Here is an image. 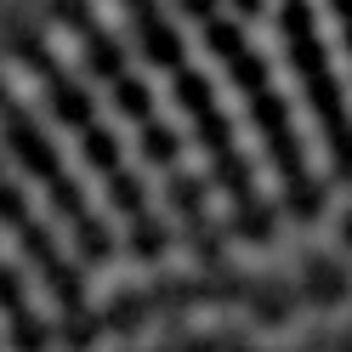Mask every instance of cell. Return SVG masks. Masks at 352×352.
<instances>
[{
    "label": "cell",
    "mask_w": 352,
    "mask_h": 352,
    "mask_svg": "<svg viewBox=\"0 0 352 352\" xmlns=\"http://www.w3.org/2000/svg\"><path fill=\"white\" fill-rule=\"evenodd\" d=\"M205 40H210V52L228 63V74L239 80V91H245V102H250V120L261 125V137H267V153L278 160L284 205H290L296 216H318L324 188L313 182V170H307V160H301V142H296V131H290V108H284L278 85L267 80V63L256 57V46L245 40V29L228 23V17H210V23H205Z\"/></svg>",
    "instance_id": "6da1fadb"
},
{
    "label": "cell",
    "mask_w": 352,
    "mask_h": 352,
    "mask_svg": "<svg viewBox=\"0 0 352 352\" xmlns=\"http://www.w3.org/2000/svg\"><path fill=\"white\" fill-rule=\"evenodd\" d=\"M0 131H6V148L17 153V165H23L29 176H40V182H46L57 216H63V222L74 228V239H80V256H85V261H102L108 250H114V245H108V228L97 222V210L85 205V193L74 188V176L63 170L52 137H46V131H40V125L23 114V108H17V102H12L6 85H0Z\"/></svg>",
    "instance_id": "7a4b0ae2"
},
{
    "label": "cell",
    "mask_w": 352,
    "mask_h": 352,
    "mask_svg": "<svg viewBox=\"0 0 352 352\" xmlns=\"http://www.w3.org/2000/svg\"><path fill=\"white\" fill-rule=\"evenodd\" d=\"M278 29H284V52H290V69L301 80L307 102H313V114L324 120V142L336 153V170L352 176V114H346V97L336 74H329V52L318 40V23H313V6L307 0H284L278 6Z\"/></svg>",
    "instance_id": "3957f363"
},
{
    "label": "cell",
    "mask_w": 352,
    "mask_h": 352,
    "mask_svg": "<svg viewBox=\"0 0 352 352\" xmlns=\"http://www.w3.org/2000/svg\"><path fill=\"white\" fill-rule=\"evenodd\" d=\"M0 222H6L17 239H23V250H29V261L40 273H46V284H52V296L63 301V313H69V324H80V341L91 336L85 329V313H80V278H74V267L63 261V250H57V239L46 233V222L23 205V193H17V182L6 170H0Z\"/></svg>",
    "instance_id": "277c9868"
},
{
    "label": "cell",
    "mask_w": 352,
    "mask_h": 352,
    "mask_svg": "<svg viewBox=\"0 0 352 352\" xmlns=\"http://www.w3.org/2000/svg\"><path fill=\"white\" fill-rule=\"evenodd\" d=\"M125 17H131V29H137V46H142V57L153 63V69H170V74H182V69H188V63H182V34L165 23L160 0H125Z\"/></svg>",
    "instance_id": "5b68a950"
},
{
    "label": "cell",
    "mask_w": 352,
    "mask_h": 352,
    "mask_svg": "<svg viewBox=\"0 0 352 352\" xmlns=\"http://www.w3.org/2000/svg\"><path fill=\"white\" fill-rule=\"evenodd\" d=\"M40 80H46V97H52V108H57L63 125H74V131L97 125V108H91V97H85V85L74 74H63L52 57H40Z\"/></svg>",
    "instance_id": "8992f818"
},
{
    "label": "cell",
    "mask_w": 352,
    "mask_h": 352,
    "mask_svg": "<svg viewBox=\"0 0 352 352\" xmlns=\"http://www.w3.org/2000/svg\"><path fill=\"white\" fill-rule=\"evenodd\" d=\"M352 290V278L336 256H301V296L313 307H341Z\"/></svg>",
    "instance_id": "52a82bcc"
},
{
    "label": "cell",
    "mask_w": 352,
    "mask_h": 352,
    "mask_svg": "<svg viewBox=\"0 0 352 352\" xmlns=\"http://www.w3.org/2000/svg\"><path fill=\"white\" fill-rule=\"evenodd\" d=\"M176 153H182V137H176L165 120H148V125H142V160L176 176Z\"/></svg>",
    "instance_id": "ba28073f"
},
{
    "label": "cell",
    "mask_w": 352,
    "mask_h": 352,
    "mask_svg": "<svg viewBox=\"0 0 352 352\" xmlns=\"http://www.w3.org/2000/svg\"><path fill=\"white\" fill-rule=\"evenodd\" d=\"M108 85H114V108H120L125 120H137V131H142L153 120V91H148L137 74H120V80H108Z\"/></svg>",
    "instance_id": "9c48e42d"
},
{
    "label": "cell",
    "mask_w": 352,
    "mask_h": 352,
    "mask_svg": "<svg viewBox=\"0 0 352 352\" xmlns=\"http://www.w3.org/2000/svg\"><path fill=\"white\" fill-rule=\"evenodd\" d=\"M80 142H85V160H91V165L108 176V182H114V176L125 170V165H120V142H114V131H102V125H85V131H80Z\"/></svg>",
    "instance_id": "30bf717a"
},
{
    "label": "cell",
    "mask_w": 352,
    "mask_h": 352,
    "mask_svg": "<svg viewBox=\"0 0 352 352\" xmlns=\"http://www.w3.org/2000/svg\"><path fill=\"white\" fill-rule=\"evenodd\" d=\"M0 313H6L12 324H29V296H23V278H17L12 267H0Z\"/></svg>",
    "instance_id": "8fae6325"
},
{
    "label": "cell",
    "mask_w": 352,
    "mask_h": 352,
    "mask_svg": "<svg viewBox=\"0 0 352 352\" xmlns=\"http://www.w3.org/2000/svg\"><path fill=\"white\" fill-rule=\"evenodd\" d=\"M336 6V23H341V40H346V57H352V0H329Z\"/></svg>",
    "instance_id": "7c38bea8"
},
{
    "label": "cell",
    "mask_w": 352,
    "mask_h": 352,
    "mask_svg": "<svg viewBox=\"0 0 352 352\" xmlns=\"http://www.w3.org/2000/svg\"><path fill=\"white\" fill-rule=\"evenodd\" d=\"M336 233H341V250H352V210L341 216V228H336Z\"/></svg>",
    "instance_id": "4fadbf2b"
},
{
    "label": "cell",
    "mask_w": 352,
    "mask_h": 352,
    "mask_svg": "<svg viewBox=\"0 0 352 352\" xmlns=\"http://www.w3.org/2000/svg\"><path fill=\"white\" fill-rule=\"evenodd\" d=\"M341 341H346V352H352V329H346V336H341Z\"/></svg>",
    "instance_id": "5bb4252c"
}]
</instances>
